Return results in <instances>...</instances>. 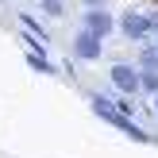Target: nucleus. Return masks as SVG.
Listing matches in <instances>:
<instances>
[{"label":"nucleus","mask_w":158,"mask_h":158,"mask_svg":"<svg viewBox=\"0 0 158 158\" xmlns=\"http://www.w3.org/2000/svg\"><path fill=\"white\" fill-rule=\"evenodd\" d=\"M89 104H93V112H97V116H100V120H104V123H112V127H120L123 135L139 139V143H151V135H147V131L139 127V123H131L127 116H123L120 108L112 104V100H104V97H89Z\"/></svg>","instance_id":"f257e3e1"},{"label":"nucleus","mask_w":158,"mask_h":158,"mask_svg":"<svg viewBox=\"0 0 158 158\" xmlns=\"http://www.w3.org/2000/svg\"><path fill=\"white\" fill-rule=\"evenodd\" d=\"M81 23H85L81 31H89V35H97L100 43H104V39H108V35H112V31H116V19H112V15H108V8H89Z\"/></svg>","instance_id":"f03ea898"},{"label":"nucleus","mask_w":158,"mask_h":158,"mask_svg":"<svg viewBox=\"0 0 158 158\" xmlns=\"http://www.w3.org/2000/svg\"><path fill=\"white\" fill-rule=\"evenodd\" d=\"M120 31H123L127 39H147V35L154 31V19L143 15V12H127V15L120 19Z\"/></svg>","instance_id":"7ed1b4c3"},{"label":"nucleus","mask_w":158,"mask_h":158,"mask_svg":"<svg viewBox=\"0 0 158 158\" xmlns=\"http://www.w3.org/2000/svg\"><path fill=\"white\" fill-rule=\"evenodd\" d=\"M108 81H112L120 93H139V69H135V66H123V62H120V66H112V69H108Z\"/></svg>","instance_id":"20e7f679"},{"label":"nucleus","mask_w":158,"mask_h":158,"mask_svg":"<svg viewBox=\"0 0 158 158\" xmlns=\"http://www.w3.org/2000/svg\"><path fill=\"white\" fill-rule=\"evenodd\" d=\"M100 46H104V43H100L97 35H89V31H77V35H73V54L85 58V62H97L100 58Z\"/></svg>","instance_id":"39448f33"},{"label":"nucleus","mask_w":158,"mask_h":158,"mask_svg":"<svg viewBox=\"0 0 158 158\" xmlns=\"http://www.w3.org/2000/svg\"><path fill=\"white\" fill-rule=\"evenodd\" d=\"M139 73H158V46H147L139 54Z\"/></svg>","instance_id":"423d86ee"},{"label":"nucleus","mask_w":158,"mask_h":158,"mask_svg":"<svg viewBox=\"0 0 158 158\" xmlns=\"http://www.w3.org/2000/svg\"><path fill=\"white\" fill-rule=\"evenodd\" d=\"M139 89L151 93V97H158V73H139Z\"/></svg>","instance_id":"0eeeda50"},{"label":"nucleus","mask_w":158,"mask_h":158,"mask_svg":"<svg viewBox=\"0 0 158 158\" xmlns=\"http://www.w3.org/2000/svg\"><path fill=\"white\" fill-rule=\"evenodd\" d=\"M19 23H27V31H31V35H39V39L46 43V27H43V23H35L31 15H19Z\"/></svg>","instance_id":"6e6552de"},{"label":"nucleus","mask_w":158,"mask_h":158,"mask_svg":"<svg viewBox=\"0 0 158 158\" xmlns=\"http://www.w3.org/2000/svg\"><path fill=\"white\" fill-rule=\"evenodd\" d=\"M27 62H31L35 69H43V73H54V66H50V62H43L39 54H27Z\"/></svg>","instance_id":"1a4fd4ad"},{"label":"nucleus","mask_w":158,"mask_h":158,"mask_svg":"<svg viewBox=\"0 0 158 158\" xmlns=\"http://www.w3.org/2000/svg\"><path fill=\"white\" fill-rule=\"evenodd\" d=\"M43 4V12H50V15H62V0H39Z\"/></svg>","instance_id":"9d476101"},{"label":"nucleus","mask_w":158,"mask_h":158,"mask_svg":"<svg viewBox=\"0 0 158 158\" xmlns=\"http://www.w3.org/2000/svg\"><path fill=\"white\" fill-rule=\"evenodd\" d=\"M85 4H89V8H100V4H104V0H85Z\"/></svg>","instance_id":"9b49d317"},{"label":"nucleus","mask_w":158,"mask_h":158,"mask_svg":"<svg viewBox=\"0 0 158 158\" xmlns=\"http://www.w3.org/2000/svg\"><path fill=\"white\" fill-rule=\"evenodd\" d=\"M154 112H158V97H154Z\"/></svg>","instance_id":"f8f14e48"}]
</instances>
